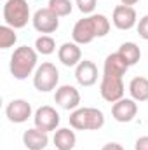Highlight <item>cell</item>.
<instances>
[{
    "label": "cell",
    "instance_id": "9a60e30c",
    "mask_svg": "<svg viewBox=\"0 0 148 150\" xmlns=\"http://www.w3.org/2000/svg\"><path fill=\"white\" fill-rule=\"evenodd\" d=\"M23 145L28 150H45V147L49 145V136L38 127L26 129L23 133Z\"/></svg>",
    "mask_w": 148,
    "mask_h": 150
},
{
    "label": "cell",
    "instance_id": "8992f818",
    "mask_svg": "<svg viewBox=\"0 0 148 150\" xmlns=\"http://www.w3.org/2000/svg\"><path fill=\"white\" fill-rule=\"evenodd\" d=\"M99 93H101V98L108 103H115V101L122 100L124 93H125L122 77H113V75L103 74L101 84H99Z\"/></svg>",
    "mask_w": 148,
    "mask_h": 150
},
{
    "label": "cell",
    "instance_id": "484cf974",
    "mask_svg": "<svg viewBox=\"0 0 148 150\" xmlns=\"http://www.w3.org/2000/svg\"><path fill=\"white\" fill-rule=\"evenodd\" d=\"M101 150H125L120 143H117V142H110V143H106V145H103V149Z\"/></svg>",
    "mask_w": 148,
    "mask_h": 150
},
{
    "label": "cell",
    "instance_id": "5b68a950",
    "mask_svg": "<svg viewBox=\"0 0 148 150\" xmlns=\"http://www.w3.org/2000/svg\"><path fill=\"white\" fill-rule=\"evenodd\" d=\"M59 82V72L54 63L45 61L38 67L33 74V86L40 93H49L52 89H58Z\"/></svg>",
    "mask_w": 148,
    "mask_h": 150
},
{
    "label": "cell",
    "instance_id": "7a4b0ae2",
    "mask_svg": "<svg viewBox=\"0 0 148 150\" xmlns=\"http://www.w3.org/2000/svg\"><path fill=\"white\" fill-rule=\"evenodd\" d=\"M37 61H38V52L33 47L21 45V47L14 49V52L11 56V63H9L11 75L14 79H18V80L28 79L38 68Z\"/></svg>",
    "mask_w": 148,
    "mask_h": 150
},
{
    "label": "cell",
    "instance_id": "603a6c76",
    "mask_svg": "<svg viewBox=\"0 0 148 150\" xmlns=\"http://www.w3.org/2000/svg\"><path fill=\"white\" fill-rule=\"evenodd\" d=\"M75 2L82 14H92L96 9V4H98V0H75Z\"/></svg>",
    "mask_w": 148,
    "mask_h": 150
},
{
    "label": "cell",
    "instance_id": "4fadbf2b",
    "mask_svg": "<svg viewBox=\"0 0 148 150\" xmlns=\"http://www.w3.org/2000/svg\"><path fill=\"white\" fill-rule=\"evenodd\" d=\"M75 79L80 86L91 87L98 82V67L91 59H84L75 67Z\"/></svg>",
    "mask_w": 148,
    "mask_h": 150
},
{
    "label": "cell",
    "instance_id": "7c38bea8",
    "mask_svg": "<svg viewBox=\"0 0 148 150\" xmlns=\"http://www.w3.org/2000/svg\"><path fill=\"white\" fill-rule=\"evenodd\" d=\"M5 115L14 124H23L32 117V105L26 100H12L5 107Z\"/></svg>",
    "mask_w": 148,
    "mask_h": 150
},
{
    "label": "cell",
    "instance_id": "30bf717a",
    "mask_svg": "<svg viewBox=\"0 0 148 150\" xmlns=\"http://www.w3.org/2000/svg\"><path fill=\"white\" fill-rule=\"evenodd\" d=\"M111 23L115 25V28L118 30H131L138 25V14L134 11V7L129 5H117L113 9V16H111Z\"/></svg>",
    "mask_w": 148,
    "mask_h": 150
},
{
    "label": "cell",
    "instance_id": "8fae6325",
    "mask_svg": "<svg viewBox=\"0 0 148 150\" xmlns=\"http://www.w3.org/2000/svg\"><path fill=\"white\" fill-rule=\"evenodd\" d=\"M138 113V103L132 98H122L113 103L111 107V115L117 122H131Z\"/></svg>",
    "mask_w": 148,
    "mask_h": 150
},
{
    "label": "cell",
    "instance_id": "d4e9b609",
    "mask_svg": "<svg viewBox=\"0 0 148 150\" xmlns=\"http://www.w3.org/2000/svg\"><path fill=\"white\" fill-rule=\"evenodd\" d=\"M134 150H148V136L138 138L136 143H134Z\"/></svg>",
    "mask_w": 148,
    "mask_h": 150
},
{
    "label": "cell",
    "instance_id": "ac0fdd59",
    "mask_svg": "<svg viewBox=\"0 0 148 150\" xmlns=\"http://www.w3.org/2000/svg\"><path fill=\"white\" fill-rule=\"evenodd\" d=\"M129 93L134 101H147L148 100V79L147 77H134L129 82Z\"/></svg>",
    "mask_w": 148,
    "mask_h": 150
},
{
    "label": "cell",
    "instance_id": "3957f363",
    "mask_svg": "<svg viewBox=\"0 0 148 150\" xmlns=\"http://www.w3.org/2000/svg\"><path fill=\"white\" fill-rule=\"evenodd\" d=\"M70 126L78 131H98L105 126V115L94 107H78L70 113Z\"/></svg>",
    "mask_w": 148,
    "mask_h": 150
},
{
    "label": "cell",
    "instance_id": "6da1fadb",
    "mask_svg": "<svg viewBox=\"0 0 148 150\" xmlns=\"http://www.w3.org/2000/svg\"><path fill=\"white\" fill-rule=\"evenodd\" d=\"M110 32V19L105 14H89L75 23L72 38L78 45L91 44L94 38H101Z\"/></svg>",
    "mask_w": 148,
    "mask_h": 150
},
{
    "label": "cell",
    "instance_id": "ba28073f",
    "mask_svg": "<svg viewBox=\"0 0 148 150\" xmlns=\"http://www.w3.org/2000/svg\"><path fill=\"white\" fill-rule=\"evenodd\" d=\"M59 113L56 112V108H52L51 105H44L37 108V112L33 115V122H35V127H38L40 131L44 133H49V131H56L58 126H59Z\"/></svg>",
    "mask_w": 148,
    "mask_h": 150
},
{
    "label": "cell",
    "instance_id": "5bb4252c",
    "mask_svg": "<svg viewBox=\"0 0 148 150\" xmlns=\"http://www.w3.org/2000/svg\"><path fill=\"white\" fill-rule=\"evenodd\" d=\"M58 59L65 67H77L82 61V51L77 42H65L58 49Z\"/></svg>",
    "mask_w": 148,
    "mask_h": 150
},
{
    "label": "cell",
    "instance_id": "9c48e42d",
    "mask_svg": "<svg viewBox=\"0 0 148 150\" xmlns=\"http://www.w3.org/2000/svg\"><path fill=\"white\" fill-rule=\"evenodd\" d=\"M54 101L56 105H59L63 110H77L78 105H80V93L78 89L70 86V84H65V86H59L54 93Z\"/></svg>",
    "mask_w": 148,
    "mask_h": 150
},
{
    "label": "cell",
    "instance_id": "52a82bcc",
    "mask_svg": "<svg viewBox=\"0 0 148 150\" xmlns=\"http://www.w3.org/2000/svg\"><path fill=\"white\" fill-rule=\"evenodd\" d=\"M32 23H33V28L38 33L49 35V33H54L59 28V16L54 14L49 7H44V9H38L33 14Z\"/></svg>",
    "mask_w": 148,
    "mask_h": 150
},
{
    "label": "cell",
    "instance_id": "277c9868",
    "mask_svg": "<svg viewBox=\"0 0 148 150\" xmlns=\"http://www.w3.org/2000/svg\"><path fill=\"white\" fill-rule=\"evenodd\" d=\"M4 23L12 26L14 30L25 28L28 25L30 18V5L26 0H5L2 9Z\"/></svg>",
    "mask_w": 148,
    "mask_h": 150
},
{
    "label": "cell",
    "instance_id": "ffe728a7",
    "mask_svg": "<svg viewBox=\"0 0 148 150\" xmlns=\"http://www.w3.org/2000/svg\"><path fill=\"white\" fill-rule=\"evenodd\" d=\"M35 51L38 54H44V56H49L56 51V42L51 35H40L35 40Z\"/></svg>",
    "mask_w": 148,
    "mask_h": 150
},
{
    "label": "cell",
    "instance_id": "7402d4cb",
    "mask_svg": "<svg viewBox=\"0 0 148 150\" xmlns=\"http://www.w3.org/2000/svg\"><path fill=\"white\" fill-rule=\"evenodd\" d=\"M18 35H16V30L9 25H2L0 26V47L2 49H9L16 44Z\"/></svg>",
    "mask_w": 148,
    "mask_h": 150
},
{
    "label": "cell",
    "instance_id": "e0dca14e",
    "mask_svg": "<svg viewBox=\"0 0 148 150\" xmlns=\"http://www.w3.org/2000/svg\"><path fill=\"white\" fill-rule=\"evenodd\" d=\"M56 150H73L77 143V134L70 127H61L54 131V138H52Z\"/></svg>",
    "mask_w": 148,
    "mask_h": 150
},
{
    "label": "cell",
    "instance_id": "cb8c5ba5",
    "mask_svg": "<svg viewBox=\"0 0 148 150\" xmlns=\"http://www.w3.org/2000/svg\"><path fill=\"white\" fill-rule=\"evenodd\" d=\"M136 28H138L140 37L143 38V40H148V14L140 19V23L136 25Z\"/></svg>",
    "mask_w": 148,
    "mask_h": 150
},
{
    "label": "cell",
    "instance_id": "2e32d148",
    "mask_svg": "<svg viewBox=\"0 0 148 150\" xmlns=\"http://www.w3.org/2000/svg\"><path fill=\"white\" fill-rule=\"evenodd\" d=\"M129 70L127 61L120 56V52H113L108 54L105 59V67H103V74L105 75H113V77H124L125 72Z\"/></svg>",
    "mask_w": 148,
    "mask_h": 150
},
{
    "label": "cell",
    "instance_id": "d6986e66",
    "mask_svg": "<svg viewBox=\"0 0 148 150\" xmlns=\"http://www.w3.org/2000/svg\"><path fill=\"white\" fill-rule=\"evenodd\" d=\"M118 52H120V56L127 61L129 67L136 65V63L140 61V58H141V49H140L134 42H124V44L118 47Z\"/></svg>",
    "mask_w": 148,
    "mask_h": 150
},
{
    "label": "cell",
    "instance_id": "44dd1931",
    "mask_svg": "<svg viewBox=\"0 0 148 150\" xmlns=\"http://www.w3.org/2000/svg\"><path fill=\"white\" fill-rule=\"evenodd\" d=\"M54 14H58L59 18H65V16H70L72 11H73V4L72 0H49V5H47Z\"/></svg>",
    "mask_w": 148,
    "mask_h": 150
},
{
    "label": "cell",
    "instance_id": "83f0119b",
    "mask_svg": "<svg viewBox=\"0 0 148 150\" xmlns=\"http://www.w3.org/2000/svg\"><path fill=\"white\" fill-rule=\"evenodd\" d=\"M37 2H38V0H37Z\"/></svg>",
    "mask_w": 148,
    "mask_h": 150
},
{
    "label": "cell",
    "instance_id": "4316f807",
    "mask_svg": "<svg viewBox=\"0 0 148 150\" xmlns=\"http://www.w3.org/2000/svg\"><path fill=\"white\" fill-rule=\"evenodd\" d=\"M140 0H120V4L122 5H129V7H132V5H136Z\"/></svg>",
    "mask_w": 148,
    "mask_h": 150
}]
</instances>
